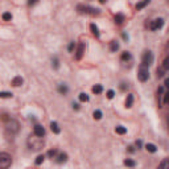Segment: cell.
Listing matches in <instances>:
<instances>
[{
    "label": "cell",
    "mask_w": 169,
    "mask_h": 169,
    "mask_svg": "<svg viewBox=\"0 0 169 169\" xmlns=\"http://www.w3.org/2000/svg\"><path fill=\"white\" fill-rule=\"evenodd\" d=\"M114 95H115V93L112 91V90H109V91H107V98L109 99H112Z\"/></svg>",
    "instance_id": "29"
},
{
    "label": "cell",
    "mask_w": 169,
    "mask_h": 169,
    "mask_svg": "<svg viewBox=\"0 0 169 169\" xmlns=\"http://www.w3.org/2000/svg\"><path fill=\"white\" fill-rule=\"evenodd\" d=\"M138 78H139V81L145 82L149 78V71H148V69H147V67H144V66L140 67L139 73H138Z\"/></svg>",
    "instance_id": "3"
},
{
    "label": "cell",
    "mask_w": 169,
    "mask_h": 169,
    "mask_svg": "<svg viewBox=\"0 0 169 169\" xmlns=\"http://www.w3.org/2000/svg\"><path fill=\"white\" fill-rule=\"evenodd\" d=\"M145 149L148 151V152H151V153H154L157 151V148H156V145L154 144H151V143H148V144L145 145Z\"/></svg>",
    "instance_id": "13"
},
{
    "label": "cell",
    "mask_w": 169,
    "mask_h": 169,
    "mask_svg": "<svg viewBox=\"0 0 169 169\" xmlns=\"http://www.w3.org/2000/svg\"><path fill=\"white\" fill-rule=\"evenodd\" d=\"M132 103H134V95H132V94H128V95H127V99H125V107H127V109L132 107Z\"/></svg>",
    "instance_id": "10"
},
{
    "label": "cell",
    "mask_w": 169,
    "mask_h": 169,
    "mask_svg": "<svg viewBox=\"0 0 169 169\" xmlns=\"http://www.w3.org/2000/svg\"><path fill=\"white\" fill-rule=\"evenodd\" d=\"M165 86L168 87V91H169V78H167V80H165Z\"/></svg>",
    "instance_id": "33"
},
{
    "label": "cell",
    "mask_w": 169,
    "mask_h": 169,
    "mask_svg": "<svg viewBox=\"0 0 169 169\" xmlns=\"http://www.w3.org/2000/svg\"><path fill=\"white\" fill-rule=\"evenodd\" d=\"M3 20H4V21H11V20H12V15H11L9 12L3 13Z\"/></svg>",
    "instance_id": "23"
},
{
    "label": "cell",
    "mask_w": 169,
    "mask_h": 169,
    "mask_svg": "<svg viewBox=\"0 0 169 169\" xmlns=\"http://www.w3.org/2000/svg\"><path fill=\"white\" fill-rule=\"evenodd\" d=\"M0 96H2V98H9V96H12V94H11V93L3 91V93H0Z\"/></svg>",
    "instance_id": "28"
},
{
    "label": "cell",
    "mask_w": 169,
    "mask_h": 169,
    "mask_svg": "<svg viewBox=\"0 0 169 169\" xmlns=\"http://www.w3.org/2000/svg\"><path fill=\"white\" fill-rule=\"evenodd\" d=\"M115 132H116V134H119V135H124L125 132H127V129H125L123 125H118V127L115 128Z\"/></svg>",
    "instance_id": "14"
},
{
    "label": "cell",
    "mask_w": 169,
    "mask_h": 169,
    "mask_svg": "<svg viewBox=\"0 0 169 169\" xmlns=\"http://www.w3.org/2000/svg\"><path fill=\"white\" fill-rule=\"evenodd\" d=\"M44 160H45V157L42 156V154H40V156H38L37 159H36V164H37V165H40V164L44 163Z\"/></svg>",
    "instance_id": "26"
},
{
    "label": "cell",
    "mask_w": 169,
    "mask_h": 169,
    "mask_svg": "<svg viewBox=\"0 0 169 169\" xmlns=\"http://www.w3.org/2000/svg\"><path fill=\"white\" fill-rule=\"evenodd\" d=\"M124 165L125 167H135V161L134 160H131V159H125L124 160Z\"/></svg>",
    "instance_id": "20"
},
{
    "label": "cell",
    "mask_w": 169,
    "mask_h": 169,
    "mask_svg": "<svg viewBox=\"0 0 169 169\" xmlns=\"http://www.w3.org/2000/svg\"><path fill=\"white\" fill-rule=\"evenodd\" d=\"M73 107H74V109H75V110H78V109H80V106H78V105H77V103H74V105H73Z\"/></svg>",
    "instance_id": "35"
},
{
    "label": "cell",
    "mask_w": 169,
    "mask_h": 169,
    "mask_svg": "<svg viewBox=\"0 0 169 169\" xmlns=\"http://www.w3.org/2000/svg\"><path fill=\"white\" fill-rule=\"evenodd\" d=\"M85 53V44L83 42H81L80 45H78V49H77V54H75V58L77 60H81L82 56H83Z\"/></svg>",
    "instance_id": "7"
},
{
    "label": "cell",
    "mask_w": 169,
    "mask_h": 169,
    "mask_svg": "<svg viewBox=\"0 0 169 169\" xmlns=\"http://www.w3.org/2000/svg\"><path fill=\"white\" fill-rule=\"evenodd\" d=\"M66 160H67V154L66 153H60V156H58V163L60 164H62V163H66Z\"/></svg>",
    "instance_id": "16"
},
{
    "label": "cell",
    "mask_w": 169,
    "mask_h": 169,
    "mask_svg": "<svg viewBox=\"0 0 169 169\" xmlns=\"http://www.w3.org/2000/svg\"><path fill=\"white\" fill-rule=\"evenodd\" d=\"M148 0H145V2H141V3H138L136 4V9H141V8H144L145 5H148Z\"/></svg>",
    "instance_id": "21"
},
{
    "label": "cell",
    "mask_w": 169,
    "mask_h": 169,
    "mask_svg": "<svg viewBox=\"0 0 169 169\" xmlns=\"http://www.w3.org/2000/svg\"><path fill=\"white\" fill-rule=\"evenodd\" d=\"M163 66H164V69H165V70H169V56H168L167 58L164 60V62H163Z\"/></svg>",
    "instance_id": "25"
},
{
    "label": "cell",
    "mask_w": 169,
    "mask_h": 169,
    "mask_svg": "<svg viewBox=\"0 0 169 169\" xmlns=\"http://www.w3.org/2000/svg\"><path fill=\"white\" fill-rule=\"evenodd\" d=\"M102 91H103L102 85H95L94 87H93V93H94V94H100Z\"/></svg>",
    "instance_id": "15"
},
{
    "label": "cell",
    "mask_w": 169,
    "mask_h": 169,
    "mask_svg": "<svg viewBox=\"0 0 169 169\" xmlns=\"http://www.w3.org/2000/svg\"><path fill=\"white\" fill-rule=\"evenodd\" d=\"M157 169H169V157H165V159H163V161L159 164Z\"/></svg>",
    "instance_id": "8"
},
{
    "label": "cell",
    "mask_w": 169,
    "mask_h": 169,
    "mask_svg": "<svg viewBox=\"0 0 169 169\" xmlns=\"http://www.w3.org/2000/svg\"><path fill=\"white\" fill-rule=\"evenodd\" d=\"M50 129H52L54 134H60V131H61L58 123H56V122H52V123H50Z\"/></svg>",
    "instance_id": "11"
},
{
    "label": "cell",
    "mask_w": 169,
    "mask_h": 169,
    "mask_svg": "<svg viewBox=\"0 0 169 169\" xmlns=\"http://www.w3.org/2000/svg\"><path fill=\"white\" fill-rule=\"evenodd\" d=\"M73 49H74V42H71V44L69 45V50L71 52V50H73Z\"/></svg>",
    "instance_id": "34"
},
{
    "label": "cell",
    "mask_w": 169,
    "mask_h": 169,
    "mask_svg": "<svg viewBox=\"0 0 169 169\" xmlns=\"http://www.w3.org/2000/svg\"><path fill=\"white\" fill-rule=\"evenodd\" d=\"M89 95L87 94H86V93H81V94H80V100H81V102H89Z\"/></svg>",
    "instance_id": "18"
},
{
    "label": "cell",
    "mask_w": 169,
    "mask_h": 169,
    "mask_svg": "<svg viewBox=\"0 0 169 169\" xmlns=\"http://www.w3.org/2000/svg\"><path fill=\"white\" fill-rule=\"evenodd\" d=\"M163 25H164V20L163 19H154L153 21H151L149 28L152 31H157V29H160Z\"/></svg>",
    "instance_id": "5"
},
{
    "label": "cell",
    "mask_w": 169,
    "mask_h": 169,
    "mask_svg": "<svg viewBox=\"0 0 169 169\" xmlns=\"http://www.w3.org/2000/svg\"><path fill=\"white\" fill-rule=\"evenodd\" d=\"M12 164V157L11 154L5 153V152H2L0 153V168L2 169H8Z\"/></svg>",
    "instance_id": "1"
},
{
    "label": "cell",
    "mask_w": 169,
    "mask_h": 169,
    "mask_svg": "<svg viewBox=\"0 0 169 169\" xmlns=\"http://www.w3.org/2000/svg\"><path fill=\"white\" fill-rule=\"evenodd\" d=\"M58 91L61 93V94H66V93H67V87L65 85H60L58 86Z\"/></svg>",
    "instance_id": "24"
},
{
    "label": "cell",
    "mask_w": 169,
    "mask_h": 169,
    "mask_svg": "<svg viewBox=\"0 0 169 169\" xmlns=\"http://www.w3.org/2000/svg\"><path fill=\"white\" fill-rule=\"evenodd\" d=\"M153 62V56L151 52H145L144 54H143V61H141V66H149L151 63Z\"/></svg>",
    "instance_id": "4"
},
{
    "label": "cell",
    "mask_w": 169,
    "mask_h": 169,
    "mask_svg": "<svg viewBox=\"0 0 169 169\" xmlns=\"http://www.w3.org/2000/svg\"><path fill=\"white\" fill-rule=\"evenodd\" d=\"M56 153H57V151H56V149H50L49 152H48V156H49V157H54V156H56Z\"/></svg>",
    "instance_id": "30"
},
{
    "label": "cell",
    "mask_w": 169,
    "mask_h": 169,
    "mask_svg": "<svg viewBox=\"0 0 169 169\" xmlns=\"http://www.w3.org/2000/svg\"><path fill=\"white\" fill-rule=\"evenodd\" d=\"M164 103H167V105H169V91L164 95Z\"/></svg>",
    "instance_id": "31"
},
{
    "label": "cell",
    "mask_w": 169,
    "mask_h": 169,
    "mask_svg": "<svg viewBox=\"0 0 169 169\" xmlns=\"http://www.w3.org/2000/svg\"><path fill=\"white\" fill-rule=\"evenodd\" d=\"M110 48H111V50H112V52H116V50L119 49V44H118L116 41H111Z\"/></svg>",
    "instance_id": "19"
},
{
    "label": "cell",
    "mask_w": 169,
    "mask_h": 169,
    "mask_svg": "<svg viewBox=\"0 0 169 169\" xmlns=\"http://www.w3.org/2000/svg\"><path fill=\"white\" fill-rule=\"evenodd\" d=\"M124 21V16L122 15V13H118L116 16H115V23L116 24H122Z\"/></svg>",
    "instance_id": "17"
},
{
    "label": "cell",
    "mask_w": 169,
    "mask_h": 169,
    "mask_svg": "<svg viewBox=\"0 0 169 169\" xmlns=\"http://www.w3.org/2000/svg\"><path fill=\"white\" fill-rule=\"evenodd\" d=\"M93 118H94V119H96V120L102 119V112H100L99 110H96V111H94V114H93Z\"/></svg>",
    "instance_id": "22"
},
{
    "label": "cell",
    "mask_w": 169,
    "mask_h": 169,
    "mask_svg": "<svg viewBox=\"0 0 169 169\" xmlns=\"http://www.w3.org/2000/svg\"><path fill=\"white\" fill-rule=\"evenodd\" d=\"M90 29H91L93 34H94L95 37H99V29H98V27H96L95 24H91V25H90Z\"/></svg>",
    "instance_id": "12"
},
{
    "label": "cell",
    "mask_w": 169,
    "mask_h": 169,
    "mask_svg": "<svg viewBox=\"0 0 169 169\" xmlns=\"http://www.w3.org/2000/svg\"><path fill=\"white\" fill-rule=\"evenodd\" d=\"M44 135H45V128L42 125H34V136L42 138Z\"/></svg>",
    "instance_id": "6"
},
{
    "label": "cell",
    "mask_w": 169,
    "mask_h": 169,
    "mask_svg": "<svg viewBox=\"0 0 169 169\" xmlns=\"http://www.w3.org/2000/svg\"><path fill=\"white\" fill-rule=\"evenodd\" d=\"M129 58H131V54H129L128 52H124L123 54H122V60H123V61H125V60H129Z\"/></svg>",
    "instance_id": "27"
},
{
    "label": "cell",
    "mask_w": 169,
    "mask_h": 169,
    "mask_svg": "<svg viewBox=\"0 0 169 169\" xmlns=\"http://www.w3.org/2000/svg\"><path fill=\"white\" fill-rule=\"evenodd\" d=\"M23 85V78L21 77H15L12 80V86H15V87H19V86Z\"/></svg>",
    "instance_id": "9"
},
{
    "label": "cell",
    "mask_w": 169,
    "mask_h": 169,
    "mask_svg": "<svg viewBox=\"0 0 169 169\" xmlns=\"http://www.w3.org/2000/svg\"><path fill=\"white\" fill-rule=\"evenodd\" d=\"M78 9H80V12H82V13H90V15H98L99 13V9H95V8L89 7V5H78Z\"/></svg>",
    "instance_id": "2"
},
{
    "label": "cell",
    "mask_w": 169,
    "mask_h": 169,
    "mask_svg": "<svg viewBox=\"0 0 169 169\" xmlns=\"http://www.w3.org/2000/svg\"><path fill=\"white\" fill-rule=\"evenodd\" d=\"M53 66H54V69H58V60L57 58L53 60Z\"/></svg>",
    "instance_id": "32"
},
{
    "label": "cell",
    "mask_w": 169,
    "mask_h": 169,
    "mask_svg": "<svg viewBox=\"0 0 169 169\" xmlns=\"http://www.w3.org/2000/svg\"><path fill=\"white\" fill-rule=\"evenodd\" d=\"M167 49H168V52H169V42H168V45H167Z\"/></svg>",
    "instance_id": "36"
}]
</instances>
